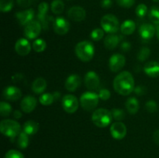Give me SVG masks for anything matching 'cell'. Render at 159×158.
<instances>
[{
  "label": "cell",
  "mask_w": 159,
  "mask_h": 158,
  "mask_svg": "<svg viewBox=\"0 0 159 158\" xmlns=\"http://www.w3.org/2000/svg\"><path fill=\"white\" fill-rule=\"evenodd\" d=\"M29 135L22 130L17 136V146L20 149H26L29 146Z\"/></svg>",
  "instance_id": "4316f807"
},
{
  "label": "cell",
  "mask_w": 159,
  "mask_h": 158,
  "mask_svg": "<svg viewBox=\"0 0 159 158\" xmlns=\"http://www.w3.org/2000/svg\"><path fill=\"white\" fill-rule=\"evenodd\" d=\"M4 158H24V156L18 150H10L6 153Z\"/></svg>",
  "instance_id": "f35d334b"
},
{
  "label": "cell",
  "mask_w": 159,
  "mask_h": 158,
  "mask_svg": "<svg viewBox=\"0 0 159 158\" xmlns=\"http://www.w3.org/2000/svg\"><path fill=\"white\" fill-rule=\"evenodd\" d=\"M120 37L114 33H110L104 39L103 44L107 49L113 50L118 46L120 40Z\"/></svg>",
  "instance_id": "7402d4cb"
},
{
  "label": "cell",
  "mask_w": 159,
  "mask_h": 158,
  "mask_svg": "<svg viewBox=\"0 0 159 158\" xmlns=\"http://www.w3.org/2000/svg\"><path fill=\"white\" fill-rule=\"evenodd\" d=\"M47 47V43L43 39H37L33 42L32 48L34 51L37 53H41L45 50Z\"/></svg>",
  "instance_id": "f546056e"
},
{
  "label": "cell",
  "mask_w": 159,
  "mask_h": 158,
  "mask_svg": "<svg viewBox=\"0 0 159 158\" xmlns=\"http://www.w3.org/2000/svg\"><path fill=\"white\" fill-rule=\"evenodd\" d=\"M67 15L72 21L82 22L86 16V12L85 9L81 6H72L68 9Z\"/></svg>",
  "instance_id": "9a60e30c"
},
{
  "label": "cell",
  "mask_w": 159,
  "mask_h": 158,
  "mask_svg": "<svg viewBox=\"0 0 159 158\" xmlns=\"http://www.w3.org/2000/svg\"><path fill=\"white\" fill-rule=\"evenodd\" d=\"M68 1H70V0H68Z\"/></svg>",
  "instance_id": "f5cc1de1"
},
{
  "label": "cell",
  "mask_w": 159,
  "mask_h": 158,
  "mask_svg": "<svg viewBox=\"0 0 159 158\" xmlns=\"http://www.w3.org/2000/svg\"><path fill=\"white\" fill-rule=\"evenodd\" d=\"M110 132L113 138L120 140L124 139L127 135V126L125 124L121 122H113L110 126Z\"/></svg>",
  "instance_id": "7c38bea8"
},
{
  "label": "cell",
  "mask_w": 159,
  "mask_h": 158,
  "mask_svg": "<svg viewBox=\"0 0 159 158\" xmlns=\"http://www.w3.org/2000/svg\"><path fill=\"white\" fill-rule=\"evenodd\" d=\"M22 129L29 136H33L39 130V124L34 120H28L23 124Z\"/></svg>",
  "instance_id": "cb8c5ba5"
},
{
  "label": "cell",
  "mask_w": 159,
  "mask_h": 158,
  "mask_svg": "<svg viewBox=\"0 0 159 158\" xmlns=\"http://www.w3.org/2000/svg\"><path fill=\"white\" fill-rule=\"evenodd\" d=\"M14 5L13 0H0V11L8 12L11 11Z\"/></svg>",
  "instance_id": "d6a6232c"
},
{
  "label": "cell",
  "mask_w": 159,
  "mask_h": 158,
  "mask_svg": "<svg viewBox=\"0 0 159 158\" xmlns=\"http://www.w3.org/2000/svg\"><path fill=\"white\" fill-rule=\"evenodd\" d=\"M116 1L120 6L127 9L132 7L135 3V0H116Z\"/></svg>",
  "instance_id": "60d3db41"
},
{
  "label": "cell",
  "mask_w": 159,
  "mask_h": 158,
  "mask_svg": "<svg viewBox=\"0 0 159 158\" xmlns=\"http://www.w3.org/2000/svg\"><path fill=\"white\" fill-rule=\"evenodd\" d=\"M126 64V58L123 54H114L110 57L109 68L112 72H118L124 67Z\"/></svg>",
  "instance_id": "8fae6325"
},
{
  "label": "cell",
  "mask_w": 159,
  "mask_h": 158,
  "mask_svg": "<svg viewBox=\"0 0 159 158\" xmlns=\"http://www.w3.org/2000/svg\"><path fill=\"white\" fill-rule=\"evenodd\" d=\"M51 12L56 15H60L65 9V3L62 0H54L51 4Z\"/></svg>",
  "instance_id": "83f0119b"
},
{
  "label": "cell",
  "mask_w": 159,
  "mask_h": 158,
  "mask_svg": "<svg viewBox=\"0 0 159 158\" xmlns=\"http://www.w3.org/2000/svg\"><path fill=\"white\" fill-rule=\"evenodd\" d=\"M75 52L79 60L83 62H89L94 57V45L89 40H82L77 43L75 48Z\"/></svg>",
  "instance_id": "7a4b0ae2"
},
{
  "label": "cell",
  "mask_w": 159,
  "mask_h": 158,
  "mask_svg": "<svg viewBox=\"0 0 159 158\" xmlns=\"http://www.w3.org/2000/svg\"><path fill=\"white\" fill-rule=\"evenodd\" d=\"M34 1H37V0H34Z\"/></svg>",
  "instance_id": "816d5d0a"
},
{
  "label": "cell",
  "mask_w": 159,
  "mask_h": 158,
  "mask_svg": "<svg viewBox=\"0 0 159 158\" xmlns=\"http://www.w3.org/2000/svg\"><path fill=\"white\" fill-rule=\"evenodd\" d=\"M0 131L4 136L13 140L21 133L20 123L12 119H4L0 123Z\"/></svg>",
  "instance_id": "3957f363"
},
{
  "label": "cell",
  "mask_w": 159,
  "mask_h": 158,
  "mask_svg": "<svg viewBox=\"0 0 159 158\" xmlns=\"http://www.w3.org/2000/svg\"><path fill=\"white\" fill-rule=\"evenodd\" d=\"M53 94H54V97L55 100H57V99L61 97V93L59 92V91H54V92L53 93Z\"/></svg>",
  "instance_id": "c3c4849f"
},
{
  "label": "cell",
  "mask_w": 159,
  "mask_h": 158,
  "mask_svg": "<svg viewBox=\"0 0 159 158\" xmlns=\"http://www.w3.org/2000/svg\"><path fill=\"white\" fill-rule=\"evenodd\" d=\"M145 108L148 112H155L158 110V104L154 100L148 101L145 104Z\"/></svg>",
  "instance_id": "74e56055"
},
{
  "label": "cell",
  "mask_w": 159,
  "mask_h": 158,
  "mask_svg": "<svg viewBox=\"0 0 159 158\" xmlns=\"http://www.w3.org/2000/svg\"><path fill=\"white\" fill-rule=\"evenodd\" d=\"M85 85L88 89L95 90L98 88L100 83L99 77L95 71H89L85 74L84 78Z\"/></svg>",
  "instance_id": "2e32d148"
},
{
  "label": "cell",
  "mask_w": 159,
  "mask_h": 158,
  "mask_svg": "<svg viewBox=\"0 0 159 158\" xmlns=\"http://www.w3.org/2000/svg\"><path fill=\"white\" fill-rule=\"evenodd\" d=\"M125 106L129 113L133 115L136 114L140 108L139 101H138L135 97L128 98L127 100L126 101Z\"/></svg>",
  "instance_id": "484cf974"
},
{
  "label": "cell",
  "mask_w": 159,
  "mask_h": 158,
  "mask_svg": "<svg viewBox=\"0 0 159 158\" xmlns=\"http://www.w3.org/2000/svg\"><path fill=\"white\" fill-rule=\"evenodd\" d=\"M34 2V0H16L17 5L21 8H28Z\"/></svg>",
  "instance_id": "7bdbcfd3"
},
{
  "label": "cell",
  "mask_w": 159,
  "mask_h": 158,
  "mask_svg": "<svg viewBox=\"0 0 159 158\" xmlns=\"http://www.w3.org/2000/svg\"><path fill=\"white\" fill-rule=\"evenodd\" d=\"M3 97L8 101H17L22 97V91L16 86H7L3 90Z\"/></svg>",
  "instance_id": "ac0fdd59"
},
{
  "label": "cell",
  "mask_w": 159,
  "mask_h": 158,
  "mask_svg": "<svg viewBox=\"0 0 159 158\" xmlns=\"http://www.w3.org/2000/svg\"><path fill=\"white\" fill-rule=\"evenodd\" d=\"M12 115H13V117L16 119H20L23 116V114H22V112L20 110H15L13 112V113H12Z\"/></svg>",
  "instance_id": "7dc6e473"
},
{
  "label": "cell",
  "mask_w": 159,
  "mask_h": 158,
  "mask_svg": "<svg viewBox=\"0 0 159 158\" xmlns=\"http://www.w3.org/2000/svg\"><path fill=\"white\" fill-rule=\"evenodd\" d=\"M156 36H157V38H158L159 40V25L156 27Z\"/></svg>",
  "instance_id": "681fc988"
},
{
  "label": "cell",
  "mask_w": 159,
  "mask_h": 158,
  "mask_svg": "<svg viewBox=\"0 0 159 158\" xmlns=\"http://www.w3.org/2000/svg\"><path fill=\"white\" fill-rule=\"evenodd\" d=\"M113 116L111 111H109L106 108H98L93 112L92 115V121L93 124L99 128H105L108 126L112 122Z\"/></svg>",
  "instance_id": "277c9868"
},
{
  "label": "cell",
  "mask_w": 159,
  "mask_h": 158,
  "mask_svg": "<svg viewBox=\"0 0 159 158\" xmlns=\"http://www.w3.org/2000/svg\"><path fill=\"white\" fill-rule=\"evenodd\" d=\"M134 92L137 95H144V94H145L146 92H147V88H146V87L144 86V85H138V86H136L134 88Z\"/></svg>",
  "instance_id": "b9f144b4"
},
{
  "label": "cell",
  "mask_w": 159,
  "mask_h": 158,
  "mask_svg": "<svg viewBox=\"0 0 159 158\" xmlns=\"http://www.w3.org/2000/svg\"><path fill=\"white\" fill-rule=\"evenodd\" d=\"M154 2H159V0H153Z\"/></svg>",
  "instance_id": "f907efd6"
},
{
  "label": "cell",
  "mask_w": 159,
  "mask_h": 158,
  "mask_svg": "<svg viewBox=\"0 0 159 158\" xmlns=\"http://www.w3.org/2000/svg\"><path fill=\"white\" fill-rule=\"evenodd\" d=\"M135 88L134 78L129 71H124L118 74L113 80V88L121 95H129Z\"/></svg>",
  "instance_id": "6da1fadb"
},
{
  "label": "cell",
  "mask_w": 159,
  "mask_h": 158,
  "mask_svg": "<svg viewBox=\"0 0 159 158\" xmlns=\"http://www.w3.org/2000/svg\"><path fill=\"white\" fill-rule=\"evenodd\" d=\"M47 88V81L43 77H37L32 84V90L35 94H43Z\"/></svg>",
  "instance_id": "603a6c76"
},
{
  "label": "cell",
  "mask_w": 159,
  "mask_h": 158,
  "mask_svg": "<svg viewBox=\"0 0 159 158\" xmlns=\"http://www.w3.org/2000/svg\"><path fill=\"white\" fill-rule=\"evenodd\" d=\"M104 33H105V31L101 28H96L92 31L90 37L94 41H99V40H102V37H104Z\"/></svg>",
  "instance_id": "d590c367"
},
{
  "label": "cell",
  "mask_w": 159,
  "mask_h": 158,
  "mask_svg": "<svg viewBox=\"0 0 159 158\" xmlns=\"http://www.w3.org/2000/svg\"><path fill=\"white\" fill-rule=\"evenodd\" d=\"M99 98L98 94L93 91H85L81 95L79 102L82 108L85 111L95 109L99 103Z\"/></svg>",
  "instance_id": "5b68a950"
},
{
  "label": "cell",
  "mask_w": 159,
  "mask_h": 158,
  "mask_svg": "<svg viewBox=\"0 0 159 158\" xmlns=\"http://www.w3.org/2000/svg\"><path fill=\"white\" fill-rule=\"evenodd\" d=\"M102 29L108 33H115L119 29V20L116 15L113 14H107L103 15L100 21Z\"/></svg>",
  "instance_id": "8992f818"
},
{
  "label": "cell",
  "mask_w": 159,
  "mask_h": 158,
  "mask_svg": "<svg viewBox=\"0 0 159 158\" xmlns=\"http://www.w3.org/2000/svg\"><path fill=\"white\" fill-rule=\"evenodd\" d=\"M151 54V50L147 46L141 47L138 54V59L140 61H144L147 60Z\"/></svg>",
  "instance_id": "e575fe53"
},
{
  "label": "cell",
  "mask_w": 159,
  "mask_h": 158,
  "mask_svg": "<svg viewBox=\"0 0 159 158\" xmlns=\"http://www.w3.org/2000/svg\"><path fill=\"white\" fill-rule=\"evenodd\" d=\"M15 50L20 56L28 55L31 51V44L26 38H20L17 40L15 44Z\"/></svg>",
  "instance_id": "e0dca14e"
},
{
  "label": "cell",
  "mask_w": 159,
  "mask_h": 158,
  "mask_svg": "<svg viewBox=\"0 0 159 158\" xmlns=\"http://www.w3.org/2000/svg\"><path fill=\"white\" fill-rule=\"evenodd\" d=\"M136 29V23L131 20H127L121 24L120 31L125 36L131 35Z\"/></svg>",
  "instance_id": "d4e9b609"
},
{
  "label": "cell",
  "mask_w": 159,
  "mask_h": 158,
  "mask_svg": "<svg viewBox=\"0 0 159 158\" xmlns=\"http://www.w3.org/2000/svg\"><path fill=\"white\" fill-rule=\"evenodd\" d=\"M99 99L102 101H107L110 99V96H111V93H110V90L107 89V88H102V89L99 90V93H98Z\"/></svg>",
  "instance_id": "ab89813d"
},
{
  "label": "cell",
  "mask_w": 159,
  "mask_h": 158,
  "mask_svg": "<svg viewBox=\"0 0 159 158\" xmlns=\"http://www.w3.org/2000/svg\"><path fill=\"white\" fill-rule=\"evenodd\" d=\"M55 101L54 97V94L51 93H43L39 98V102L43 105H52L53 102Z\"/></svg>",
  "instance_id": "f1b7e54d"
},
{
  "label": "cell",
  "mask_w": 159,
  "mask_h": 158,
  "mask_svg": "<svg viewBox=\"0 0 159 158\" xmlns=\"http://www.w3.org/2000/svg\"><path fill=\"white\" fill-rule=\"evenodd\" d=\"M53 29L57 35H65L70 29V23L62 16L55 18L53 21Z\"/></svg>",
  "instance_id": "30bf717a"
},
{
  "label": "cell",
  "mask_w": 159,
  "mask_h": 158,
  "mask_svg": "<svg viewBox=\"0 0 159 158\" xmlns=\"http://www.w3.org/2000/svg\"><path fill=\"white\" fill-rule=\"evenodd\" d=\"M111 114L113 116V119L116 121H121L125 119V112L122 108H114L111 110Z\"/></svg>",
  "instance_id": "836d02e7"
},
{
  "label": "cell",
  "mask_w": 159,
  "mask_h": 158,
  "mask_svg": "<svg viewBox=\"0 0 159 158\" xmlns=\"http://www.w3.org/2000/svg\"><path fill=\"white\" fill-rule=\"evenodd\" d=\"M120 48L124 52H127L131 49V44L128 41H123L120 44Z\"/></svg>",
  "instance_id": "ee69618b"
},
{
  "label": "cell",
  "mask_w": 159,
  "mask_h": 158,
  "mask_svg": "<svg viewBox=\"0 0 159 158\" xmlns=\"http://www.w3.org/2000/svg\"><path fill=\"white\" fill-rule=\"evenodd\" d=\"M42 28L43 27L41 23L38 20H33L26 26H25L24 31H23L25 37L28 40H34L37 38L41 32Z\"/></svg>",
  "instance_id": "ba28073f"
},
{
  "label": "cell",
  "mask_w": 159,
  "mask_h": 158,
  "mask_svg": "<svg viewBox=\"0 0 159 158\" xmlns=\"http://www.w3.org/2000/svg\"><path fill=\"white\" fill-rule=\"evenodd\" d=\"M149 20L154 24L159 25V7L153 6L148 12Z\"/></svg>",
  "instance_id": "4dcf8cb0"
},
{
  "label": "cell",
  "mask_w": 159,
  "mask_h": 158,
  "mask_svg": "<svg viewBox=\"0 0 159 158\" xmlns=\"http://www.w3.org/2000/svg\"><path fill=\"white\" fill-rule=\"evenodd\" d=\"M37 101L34 96L26 95L22 99L20 102V108L24 112L30 113L36 108Z\"/></svg>",
  "instance_id": "d6986e66"
},
{
  "label": "cell",
  "mask_w": 159,
  "mask_h": 158,
  "mask_svg": "<svg viewBox=\"0 0 159 158\" xmlns=\"http://www.w3.org/2000/svg\"><path fill=\"white\" fill-rule=\"evenodd\" d=\"M144 71L148 77H157L159 76V63L157 61H149L144 66Z\"/></svg>",
  "instance_id": "44dd1931"
},
{
  "label": "cell",
  "mask_w": 159,
  "mask_h": 158,
  "mask_svg": "<svg viewBox=\"0 0 159 158\" xmlns=\"http://www.w3.org/2000/svg\"><path fill=\"white\" fill-rule=\"evenodd\" d=\"M12 112V108L9 103L6 102H1L0 103V115L2 117H7Z\"/></svg>",
  "instance_id": "1f68e13d"
},
{
  "label": "cell",
  "mask_w": 159,
  "mask_h": 158,
  "mask_svg": "<svg viewBox=\"0 0 159 158\" xmlns=\"http://www.w3.org/2000/svg\"><path fill=\"white\" fill-rule=\"evenodd\" d=\"M153 139L157 144L159 145V129H157L156 131L153 133Z\"/></svg>",
  "instance_id": "bcb514c9"
},
{
  "label": "cell",
  "mask_w": 159,
  "mask_h": 158,
  "mask_svg": "<svg viewBox=\"0 0 159 158\" xmlns=\"http://www.w3.org/2000/svg\"><path fill=\"white\" fill-rule=\"evenodd\" d=\"M148 12V9L147 6L145 4H139L136 8V10H135V12H136V15H138L140 18H143L146 15V14Z\"/></svg>",
  "instance_id": "8d00e7d4"
},
{
  "label": "cell",
  "mask_w": 159,
  "mask_h": 158,
  "mask_svg": "<svg viewBox=\"0 0 159 158\" xmlns=\"http://www.w3.org/2000/svg\"><path fill=\"white\" fill-rule=\"evenodd\" d=\"M81 85V77L80 76L76 74H71L67 77L65 83V87L67 91L73 92L77 88L80 86Z\"/></svg>",
  "instance_id": "ffe728a7"
},
{
  "label": "cell",
  "mask_w": 159,
  "mask_h": 158,
  "mask_svg": "<svg viewBox=\"0 0 159 158\" xmlns=\"http://www.w3.org/2000/svg\"><path fill=\"white\" fill-rule=\"evenodd\" d=\"M49 5L48 3L43 2L40 3L38 6V13H37V20L41 23L42 27L43 29L47 30L48 29V24L50 21H54V19L52 16H49L48 15Z\"/></svg>",
  "instance_id": "52a82bcc"
},
{
  "label": "cell",
  "mask_w": 159,
  "mask_h": 158,
  "mask_svg": "<svg viewBox=\"0 0 159 158\" xmlns=\"http://www.w3.org/2000/svg\"><path fill=\"white\" fill-rule=\"evenodd\" d=\"M35 16V12L33 9H27L16 13V18L21 26H26L32 22Z\"/></svg>",
  "instance_id": "5bb4252c"
},
{
  "label": "cell",
  "mask_w": 159,
  "mask_h": 158,
  "mask_svg": "<svg viewBox=\"0 0 159 158\" xmlns=\"http://www.w3.org/2000/svg\"><path fill=\"white\" fill-rule=\"evenodd\" d=\"M139 35L141 40L144 43L149 41L155 36L156 29L151 23H144L139 28Z\"/></svg>",
  "instance_id": "4fadbf2b"
},
{
  "label": "cell",
  "mask_w": 159,
  "mask_h": 158,
  "mask_svg": "<svg viewBox=\"0 0 159 158\" xmlns=\"http://www.w3.org/2000/svg\"><path fill=\"white\" fill-rule=\"evenodd\" d=\"M113 5V2L112 0H102L101 1V6L103 9H109Z\"/></svg>",
  "instance_id": "f6af8a7d"
},
{
  "label": "cell",
  "mask_w": 159,
  "mask_h": 158,
  "mask_svg": "<svg viewBox=\"0 0 159 158\" xmlns=\"http://www.w3.org/2000/svg\"><path fill=\"white\" fill-rule=\"evenodd\" d=\"M61 105L63 109L66 112L74 113L78 110L79 107V102L76 96L73 94H65L61 100Z\"/></svg>",
  "instance_id": "9c48e42d"
}]
</instances>
